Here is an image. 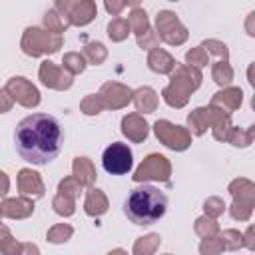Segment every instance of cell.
<instances>
[{
    "label": "cell",
    "instance_id": "cell-32",
    "mask_svg": "<svg viewBox=\"0 0 255 255\" xmlns=\"http://www.w3.org/2000/svg\"><path fill=\"white\" fill-rule=\"evenodd\" d=\"M62 64H64V70H66L70 76H72V74H80V72H84V68H86V60H84V56L78 54V52L66 54L64 60H62Z\"/></svg>",
    "mask_w": 255,
    "mask_h": 255
},
{
    "label": "cell",
    "instance_id": "cell-2",
    "mask_svg": "<svg viewBox=\"0 0 255 255\" xmlns=\"http://www.w3.org/2000/svg\"><path fill=\"white\" fill-rule=\"evenodd\" d=\"M165 209L167 195L161 189L145 183L141 187L131 189L124 203V213L135 225H153L165 215Z\"/></svg>",
    "mask_w": 255,
    "mask_h": 255
},
{
    "label": "cell",
    "instance_id": "cell-46",
    "mask_svg": "<svg viewBox=\"0 0 255 255\" xmlns=\"http://www.w3.org/2000/svg\"><path fill=\"white\" fill-rule=\"evenodd\" d=\"M8 187H10V179L4 171H0V197H4L8 193Z\"/></svg>",
    "mask_w": 255,
    "mask_h": 255
},
{
    "label": "cell",
    "instance_id": "cell-18",
    "mask_svg": "<svg viewBox=\"0 0 255 255\" xmlns=\"http://www.w3.org/2000/svg\"><path fill=\"white\" fill-rule=\"evenodd\" d=\"M18 189L22 195H32V197H42L44 195V183L40 179V173L32 169H20L18 173Z\"/></svg>",
    "mask_w": 255,
    "mask_h": 255
},
{
    "label": "cell",
    "instance_id": "cell-12",
    "mask_svg": "<svg viewBox=\"0 0 255 255\" xmlns=\"http://www.w3.org/2000/svg\"><path fill=\"white\" fill-rule=\"evenodd\" d=\"M98 96H100L104 108L118 110V108H124L133 98V92L128 86H122L118 82H108V84L102 86V90H100Z\"/></svg>",
    "mask_w": 255,
    "mask_h": 255
},
{
    "label": "cell",
    "instance_id": "cell-26",
    "mask_svg": "<svg viewBox=\"0 0 255 255\" xmlns=\"http://www.w3.org/2000/svg\"><path fill=\"white\" fill-rule=\"evenodd\" d=\"M0 251H2V255H20L22 253V243H18L12 237L10 229L4 225H0Z\"/></svg>",
    "mask_w": 255,
    "mask_h": 255
},
{
    "label": "cell",
    "instance_id": "cell-40",
    "mask_svg": "<svg viewBox=\"0 0 255 255\" xmlns=\"http://www.w3.org/2000/svg\"><path fill=\"white\" fill-rule=\"evenodd\" d=\"M201 255H219L223 251V245L219 241V237H205L199 245Z\"/></svg>",
    "mask_w": 255,
    "mask_h": 255
},
{
    "label": "cell",
    "instance_id": "cell-34",
    "mask_svg": "<svg viewBox=\"0 0 255 255\" xmlns=\"http://www.w3.org/2000/svg\"><path fill=\"white\" fill-rule=\"evenodd\" d=\"M227 141H231V143L237 145V147H247V145L253 141V126H251L247 131L237 129V128H231V131H229V135H227Z\"/></svg>",
    "mask_w": 255,
    "mask_h": 255
},
{
    "label": "cell",
    "instance_id": "cell-45",
    "mask_svg": "<svg viewBox=\"0 0 255 255\" xmlns=\"http://www.w3.org/2000/svg\"><path fill=\"white\" fill-rule=\"evenodd\" d=\"M104 6H106V10H108L112 16H120V12L128 6V2H106Z\"/></svg>",
    "mask_w": 255,
    "mask_h": 255
},
{
    "label": "cell",
    "instance_id": "cell-11",
    "mask_svg": "<svg viewBox=\"0 0 255 255\" xmlns=\"http://www.w3.org/2000/svg\"><path fill=\"white\" fill-rule=\"evenodd\" d=\"M6 90L12 94L14 102L22 104L24 108H36L40 104V94L36 90V86L32 82H28L26 78H10L6 84Z\"/></svg>",
    "mask_w": 255,
    "mask_h": 255
},
{
    "label": "cell",
    "instance_id": "cell-38",
    "mask_svg": "<svg viewBox=\"0 0 255 255\" xmlns=\"http://www.w3.org/2000/svg\"><path fill=\"white\" fill-rule=\"evenodd\" d=\"M52 205H54V211L60 213V215H64V217H70L74 213V199H70V197L62 195V193H58L54 197Z\"/></svg>",
    "mask_w": 255,
    "mask_h": 255
},
{
    "label": "cell",
    "instance_id": "cell-36",
    "mask_svg": "<svg viewBox=\"0 0 255 255\" xmlns=\"http://www.w3.org/2000/svg\"><path fill=\"white\" fill-rule=\"evenodd\" d=\"M80 191H82V185H80V181L76 177H66L58 185V193H62V195H66L70 199H76L80 195Z\"/></svg>",
    "mask_w": 255,
    "mask_h": 255
},
{
    "label": "cell",
    "instance_id": "cell-15",
    "mask_svg": "<svg viewBox=\"0 0 255 255\" xmlns=\"http://www.w3.org/2000/svg\"><path fill=\"white\" fill-rule=\"evenodd\" d=\"M147 131H149V128H147V122L139 116V114H128L124 120H122V133L128 137V139H131V141H143L145 137H147Z\"/></svg>",
    "mask_w": 255,
    "mask_h": 255
},
{
    "label": "cell",
    "instance_id": "cell-22",
    "mask_svg": "<svg viewBox=\"0 0 255 255\" xmlns=\"http://www.w3.org/2000/svg\"><path fill=\"white\" fill-rule=\"evenodd\" d=\"M84 209H86L88 215H94V217H96V215H104V213L108 211V199H106V195H104L100 189L92 187V189L88 191V195H86Z\"/></svg>",
    "mask_w": 255,
    "mask_h": 255
},
{
    "label": "cell",
    "instance_id": "cell-43",
    "mask_svg": "<svg viewBox=\"0 0 255 255\" xmlns=\"http://www.w3.org/2000/svg\"><path fill=\"white\" fill-rule=\"evenodd\" d=\"M157 34L153 32V30H145L141 36H137V44H139V48H143V50H155V46H157Z\"/></svg>",
    "mask_w": 255,
    "mask_h": 255
},
{
    "label": "cell",
    "instance_id": "cell-42",
    "mask_svg": "<svg viewBox=\"0 0 255 255\" xmlns=\"http://www.w3.org/2000/svg\"><path fill=\"white\" fill-rule=\"evenodd\" d=\"M201 48H203L205 52H213V54H217L221 60H227V56H229L227 46H225L223 42H217V40H205V42L201 44Z\"/></svg>",
    "mask_w": 255,
    "mask_h": 255
},
{
    "label": "cell",
    "instance_id": "cell-14",
    "mask_svg": "<svg viewBox=\"0 0 255 255\" xmlns=\"http://www.w3.org/2000/svg\"><path fill=\"white\" fill-rule=\"evenodd\" d=\"M205 110H207V124L213 129V137L219 139V141L227 139V135H229V131L233 128L231 126V114H227V112H223V110H219L215 106H209Z\"/></svg>",
    "mask_w": 255,
    "mask_h": 255
},
{
    "label": "cell",
    "instance_id": "cell-41",
    "mask_svg": "<svg viewBox=\"0 0 255 255\" xmlns=\"http://www.w3.org/2000/svg\"><path fill=\"white\" fill-rule=\"evenodd\" d=\"M203 209H205V215L207 217H217V215H221L223 211H225V203H223V199H219V197H209L205 203H203Z\"/></svg>",
    "mask_w": 255,
    "mask_h": 255
},
{
    "label": "cell",
    "instance_id": "cell-4",
    "mask_svg": "<svg viewBox=\"0 0 255 255\" xmlns=\"http://www.w3.org/2000/svg\"><path fill=\"white\" fill-rule=\"evenodd\" d=\"M62 36L52 34L48 30L42 28H26L24 36H22V50L28 56H42V54H54L58 52V48L62 46Z\"/></svg>",
    "mask_w": 255,
    "mask_h": 255
},
{
    "label": "cell",
    "instance_id": "cell-10",
    "mask_svg": "<svg viewBox=\"0 0 255 255\" xmlns=\"http://www.w3.org/2000/svg\"><path fill=\"white\" fill-rule=\"evenodd\" d=\"M56 12H60L70 24L76 26H86L88 22L94 20L98 8L92 0H80V2H68V0H58L54 6Z\"/></svg>",
    "mask_w": 255,
    "mask_h": 255
},
{
    "label": "cell",
    "instance_id": "cell-49",
    "mask_svg": "<svg viewBox=\"0 0 255 255\" xmlns=\"http://www.w3.org/2000/svg\"><path fill=\"white\" fill-rule=\"evenodd\" d=\"M108 255H128V253H126L124 249H114V251H110Z\"/></svg>",
    "mask_w": 255,
    "mask_h": 255
},
{
    "label": "cell",
    "instance_id": "cell-47",
    "mask_svg": "<svg viewBox=\"0 0 255 255\" xmlns=\"http://www.w3.org/2000/svg\"><path fill=\"white\" fill-rule=\"evenodd\" d=\"M20 255H40V251L34 243H22V253Z\"/></svg>",
    "mask_w": 255,
    "mask_h": 255
},
{
    "label": "cell",
    "instance_id": "cell-20",
    "mask_svg": "<svg viewBox=\"0 0 255 255\" xmlns=\"http://www.w3.org/2000/svg\"><path fill=\"white\" fill-rule=\"evenodd\" d=\"M72 169H74V177L80 181V185H92L98 177L96 169H94V163L88 157H76Z\"/></svg>",
    "mask_w": 255,
    "mask_h": 255
},
{
    "label": "cell",
    "instance_id": "cell-33",
    "mask_svg": "<svg viewBox=\"0 0 255 255\" xmlns=\"http://www.w3.org/2000/svg\"><path fill=\"white\" fill-rule=\"evenodd\" d=\"M217 231H219L217 221L211 219V217H207V215H203V217H199V219L195 221V233L201 235L203 239H205V237H213Z\"/></svg>",
    "mask_w": 255,
    "mask_h": 255
},
{
    "label": "cell",
    "instance_id": "cell-29",
    "mask_svg": "<svg viewBox=\"0 0 255 255\" xmlns=\"http://www.w3.org/2000/svg\"><path fill=\"white\" fill-rule=\"evenodd\" d=\"M84 56L90 60V64L98 66V64H102V62L106 60L108 50H106V46H104L102 42H90V44H86V48H84Z\"/></svg>",
    "mask_w": 255,
    "mask_h": 255
},
{
    "label": "cell",
    "instance_id": "cell-24",
    "mask_svg": "<svg viewBox=\"0 0 255 255\" xmlns=\"http://www.w3.org/2000/svg\"><path fill=\"white\" fill-rule=\"evenodd\" d=\"M159 241H161V237L157 233H147V235L139 237L133 243V255H153Z\"/></svg>",
    "mask_w": 255,
    "mask_h": 255
},
{
    "label": "cell",
    "instance_id": "cell-25",
    "mask_svg": "<svg viewBox=\"0 0 255 255\" xmlns=\"http://www.w3.org/2000/svg\"><path fill=\"white\" fill-rule=\"evenodd\" d=\"M187 126H189V129H191V133L193 135H201V133H205V129H207V110L205 108H197V110H193L189 116H187Z\"/></svg>",
    "mask_w": 255,
    "mask_h": 255
},
{
    "label": "cell",
    "instance_id": "cell-23",
    "mask_svg": "<svg viewBox=\"0 0 255 255\" xmlns=\"http://www.w3.org/2000/svg\"><path fill=\"white\" fill-rule=\"evenodd\" d=\"M128 26H129V30H131L135 36H141L145 30H149L145 10L139 8V6H135V8L129 12V16H128Z\"/></svg>",
    "mask_w": 255,
    "mask_h": 255
},
{
    "label": "cell",
    "instance_id": "cell-19",
    "mask_svg": "<svg viewBox=\"0 0 255 255\" xmlns=\"http://www.w3.org/2000/svg\"><path fill=\"white\" fill-rule=\"evenodd\" d=\"M175 64H177V62H175L165 50H159V48L151 50L149 56H147V66H149L153 72H157V74H171L173 68H175Z\"/></svg>",
    "mask_w": 255,
    "mask_h": 255
},
{
    "label": "cell",
    "instance_id": "cell-1",
    "mask_svg": "<svg viewBox=\"0 0 255 255\" xmlns=\"http://www.w3.org/2000/svg\"><path fill=\"white\" fill-rule=\"evenodd\" d=\"M16 151L20 157L34 165H46L60 153L62 128L50 114H32L16 126L14 133Z\"/></svg>",
    "mask_w": 255,
    "mask_h": 255
},
{
    "label": "cell",
    "instance_id": "cell-17",
    "mask_svg": "<svg viewBox=\"0 0 255 255\" xmlns=\"http://www.w3.org/2000/svg\"><path fill=\"white\" fill-rule=\"evenodd\" d=\"M243 102V92L239 88H225L221 92H217L213 98H211V106L231 114L233 110H237Z\"/></svg>",
    "mask_w": 255,
    "mask_h": 255
},
{
    "label": "cell",
    "instance_id": "cell-21",
    "mask_svg": "<svg viewBox=\"0 0 255 255\" xmlns=\"http://www.w3.org/2000/svg\"><path fill=\"white\" fill-rule=\"evenodd\" d=\"M133 102H135V108L137 112H143V114H151L155 112L157 108V94L151 90V88H139L133 92Z\"/></svg>",
    "mask_w": 255,
    "mask_h": 255
},
{
    "label": "cell",
    "instance_id": "cell-48",
    "mask_svg": "<svg viewBox=\"0 0 255 255\" xmlns=\"http://www.w3.org/2000/svg\"><path fill=\"white\" fill-rule=\"evenodd\" d=\"M251 233H253V227H249L247 233H245V239H247V241H243V245H245L247 249H253V247H255V243H253V239H251Z\"/></svg>",
    "mask_w": 255,
    "mask_h": 255
},
{
    "label": "cell",
    "instance_id": "cell-5",
    "mask_svg": "<svg viewBox=\"0 0 255 255\" xmlns=\"http://www.w3.org/2000/svg\"><path fill=\"white\" fill-rule=\"evenodd\" d=\"M229 191L233 195V203L229 207V213L233 219L247 221L253 213V203H255V185L249 179H235L229 185Z\"/></svg>",
    "mask_w": 255,
    "mask_h": 255
},
{
    "label": "cell",
    "instance_id": "cell-8",
    "mask_svg": "<svg viewBox=\"0 0 255 255\" xmlns=\"http://www.w3.org/2000/svg\"><path fill=\"white\" fill-rule=\"evenodd\" d=\"M153 131H155V137L163 145H167L169 149H173V151H183L191 143V133L185 128L173 126L167 120H157L155 126H153Z\"/></svg>",
    "mask_w": 255,
    "mask_h": 255
},
{
    "label": "cell",
    "instance_id": "cell-6",
    "mask_svg": "<svg viewBox=\"0 0 255 255\" xmlns=\"http://www.w3.org/2000/svg\"><path fill=\"white\" fill-rule=\"evenodd\" d=\"M155 26H157V38H161L169 46H179V44H183L187 40L185 26L179 22V18L175 16V12H171V10L157 12Z\"/></svg>",
    "mask_w": 255,
    "mask_h": 255
},
{
    "label": "cell",
    "instance_id": "cell-44",
    "mask_svg": "<svg viewBox=\"0 0 255 255\" xmlns=\"http://www.w3.org/2000/svg\"><path fill=\"white\" fill-rule=\"evenodd\" d=\"M12 104H14V98H12V94H10L6 88H0V114H6V112H10Z\"/></svg>",
    "mask_w": 255,
    "mask_h": 255
},
{
    "label": "cell",
    "instance_id": "cell-3",
    "mask_svg": "<svg viewBox=\"0 0 255 255\" xmlns=\"http://www.w3.org/2000/svg\"><path fill=\"white\" fill-rule=\"evenodd\" d=\"M169 80L171 82L163 90L161 96H163L165 104H169L171 108H183L187 104L189 94L199 88V84H201V72L197 68H191V66L175 64Z\"/></svg>",
    "mask_w": 255,
    "mask_h": 255
},
{
    "label": "cell",
    "instance_id": "cell-35",
    "mask_svg": "<svg viewBox=\"0 0 255 255\" xmlns=\"http://www.w3.org/2000/svg\"><path fill=\"white\" fill-rule=\"evenodd\" d=\"M219 241H221L223 249H229V251H235V249L243 247V235H241L239 231H235V229L223 231L221 237H219Z\"/></svg>",
    "mask_w": 255,
    "mask_h": 255
},
{
    "label": "cell",
    "instance_id": "cell-9",
    "mask_svg": "<svg viewBox=\"0 0 255 255\" xmlns=\"http://www.w3.org/2000/svg\"><path fill=\"white\" fill-rule=\"evenodd\" d=\"M169 173H171V165L167 161V157L159 155V153H149L139 167L135 169V173L131 175L133 181H169Z\"/></svg>",
    "mask_w": 255,
    "mask_h": 255
},
{
    "label": "cell",
    "instance_id": "cell-7",
    "mask_svg": "<svg viewBox=\"0 0 255 255\" xmlns=\"http://www.w3.org/2000/svg\"><path fill=\"white\" fill-rule=\"evenodd\" d=\"M102 165L112 175H124V173H128L131 169V165H133L131 149L126 143H122V141H114L112 145H108L104 149Z\"/></svg>",
    "mask_w": 255,
    "mask_h": 255
},
{
    "label": "cell",
    "instance_id": "cell-13",
    "mask_svg": "<svg viewBox=\"0 0 255 255\" xmlns=\"http://www.w3.org/2000/svg\"><path fill=\"white\" fill-rule=\"evenodd\" d=\"M40 80L44 86L54 88V90H68L72 86V76L64 68H58L56 64H52L48 60L42 62V66H40Z\"/></svg>",
    "mask_w": 255,
    "mask_h": 255
},
{
    "label": "cell",
    "instance_id": "cell-31",
    "mask_svg": "<svg viewBox=\"0 0 255 255\" xmlns=\"http://www.w3.org/2000/svg\"><path fill=\"white\" fill-rule=\"evenodd\" d=\"M74 235V229H72V225H68V223H58V225H54L52 229H48V241L50 243H66L70 237Z\"/></svg>",
    "mask_w": 255,
    "mask_h": 255
},
{
    "label": "cell",
    "instance_id": "cell-16",
    "mask_svg": "<svg viewBox=\"0 0 255 255\" xmlns=\"http://www.w3.org/2000/svg\"><path fill=\"white\" fill-rule=\"evenodd\" d=\"M32 211H34V203L26 197H14V199H6L0 203V215L10 217V219H24L32 215Z\"/></svg>",
    "mask_w": 255,
    "mask_h": 255
},
{
    "label": "cell",
    "instance_id": "cell-27",
    "mask_svg": "<svg viewBox=\"0 0 255 255\" xmlns=\"http://www.w3.org/2000/svg\"><path fill=\"white\" fill-rule=\"evenodd\" d=\"M68 20L60 14V12H56L54 8L52 10H48L46 14H44V26L48 28V32H52V34H58V36H62V32L68 28Z\"/></svg>",
    "mask_w": 255,
    "mask_h": 255
},
{
    "label": "cell",
    "instance_id": "cell-37",
    "mask_svg": "<svg viewBox=\"0 0 255 255\" xmlns=\"http://www.w3.org/2000/svg\"><path fill=\"white\" fill-rule=\"evenodd\" d=\"M185 62H187V66H191V68H203V66H207V52L201 48V46H197V48H191L187 54H185Z\"/></svg>",
    "mask_w": 255,
    "mask_h": 255
},
{
    "label": "cell",
    "instance_id": "cell-30",
    "mask_svg": "<svg viewBox=\"0 0 255 255\" xmlns=\"http://www.w3.org/2000/svg\"><path fill=\"white\" fill-rule=\"evenodd\" d=\"M211 76H213V80H215L219 86H227V84L233 80V70H231V66L227 64V60H219L217 64H213Z\"/></svg>",
    "mask_w": 255,
    "mask_h": 255
},
{
    "label": "cell",
    "instance_id": "cell-39",
    "mask_svg": "<svg viewBox=\"0 0 255 255\" xmlns=\"http://www.w3.org/2000/svg\"><path fill=\"white\" fill-rule=\"evenodd\" d=\"M102 110H104V104H102L100 96L92 94V96L84 98V102H82V112H84L86 116H94V114H100Z\"/></svg>",
    "mask_w": 255,
    "mask_h": 255
},
{
    "label": "cell",
    "instance_id": "cell-28",
    "mask_svg": "<svg viewBox=\"0 0 255 255\" xmlns=\"http://www.w3.org/2000/svg\"><path fill=\"white\" fill-rule=\"evenodd\" d=\"M128 34H129L128 20H124V18H114V20L108 24V36H110L114 42H122V40H126Z\"/></svg>",
    "mask_w": 255,
    "mask_h": 255
}]
</instances>
